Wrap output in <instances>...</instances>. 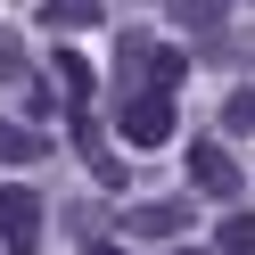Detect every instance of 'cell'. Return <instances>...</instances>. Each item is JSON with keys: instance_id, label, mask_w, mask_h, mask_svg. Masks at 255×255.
Here are the masks:
<instances>
[{"instance_id": "1", "label": "cell", "mask_w": 255, "mask_h": 255, "mask_svg": "<svg viewBox=\"0 0 255 255\" xmlns=\"http://www.w3.org/2000/svg\"><path fill=\"white\" fill-rule=\"evenodd\" d=\"M189 50H165L156 33H116V91H181Z\"/></svg>"}, {"instance_id": "2", "label": "cell", "mask_w": 255, "mask_h": 255, "mask_svg": "<svg viewBox=\"0 0 255 255\" xmlns=\"http://www.w3.org/2000/svg\"><path fill=\"white\" fill-rule=\"evenodd\" d=\"M181 91H116V132L132 140V148H165L173 124H181Z\"/></svg>"}, {"instance_id": "3", "label": "cell", "mask_w": 255, "mask_h": 255, "mask_svg": "<svg viewBox=\"0 0 255 255\" xmlns=\"http://www.w3.org/2000/svg\"><path fill=\"white\" fill-rule=\"evenodd\" d=\"M0 247L41 255V189L33 181H0Z\"/></svg>"}, {"instance_id": "4", "label": "cell", "mask_w": 255, "mask_h": 255, "mask_svg": "<svg viewBox=\"0 0 255 255\" xmlns=\"http://www.w3.org/2000/svg\"><path fill=\"white\" fill-rule=\"evenodd\" d=\"M189 181H198V198H222V206H231L239 189H247V173H239L231 140H189Z\"/></svg>"}, {"instance_id": "5", "label": "cell", "mask_w": 255, "mask_h": 255, "mask_svg": "<svg viewBox=\"0 0 255 255\" xmlns=\"http://www.w3.org/2000/svg\"><path fill=\"white\" fill-rule=\"evenodd\" d=\"M189 222H198V206H189V198H148V206L124 214V231H132V239H181Z\"/></svg>"}, {"instance_id": "6", "label": "cell", "mask_w": 255, "mask_h": 255, "mask_svg": "<svg viewBox=\"0 0 255 255\" xmlns=\"http://www.w3.org/2000/svg\"><path fill=\"white\" fill-rule=\"evenodd\" d=\"M50 156V132L41 124H8L0 116V165H41Z\"/></svg>"}, {"instance_id": "7", "label": "cell", "mask_w": 255, "mask_h": 255, "mask_svg": "<svg viewBox=\"0 0 255 255\" xmlns=\"http://www.w3.org/2000/svg\"><path fill=\"white\" fill-rule=\"evenodd\" d=\"M50 74H58V91H66V107H83L91 91H99V74H91V58H83V50H58V58H50Z\"/></svg>"}, {"instance_id": "8", "label": "cell", "mask_w": 255, "mask_h": 255, "mask_svg": "<svg viewBox=\"0 0 255 255\" xmlns=\"http://www.w3.org/2000/svg\"><path fill=\"white\" fill-rule=\"evenodd\" d=\"M214 255H255V214H247V198H231V214L214 222Z\"/></svg>"}, {"instance_id": "9", "label": "cell", "mask_w": 255, "mask_h": 255, "mask_svg": "<svg viewBox=\"0 0 255 255\" xmlns=\"http://www.w3.org/2000/svg\"><path fill=\"white\" fill-rule=\"evenodd\" d=\"M173 25L181 33H222L231 25V0H173Z\"/></svg>"}, {"instance_id": "10", "label": "cell", "mask_w": 255, "mask_h": 255, "mask_svg": "<svg viewBox=\"0 0 255 255\" xmlns=\"http://www.w3.org/2000/svg\"><path fill=\"white\" fill-rule=\"evenodd\" d=\"M41 25L74 33V25H99V0H41Z\"/></svg>"}, {"instance_id": "11", "label": "cell", "mask_w": 255, "mask_h": 255, "mask_svg": "<svg viewBox=\"0 0 255 255\" xmlns=\"http://www.w3.org/2000/svg\"><path fill=\"white\" fill-rule=\"evenodd\" d=\"M247 132H255V91L239 83L231 99H222V140H247Z\"/></svg>"}, {"instance_id": "12", "label": "cell", "mask_w": 255, "mask_h": 255, "mask_svg": "<svg viewBox=\"0 0 255 255\" xmlns=\"http://www.w3.org/2000/svg\"><path fill=\"white\" fill-rule=\"evenodd\" d=\"M25 74H33V66H25V41L0 25V83H25Z\"/></svg>"}, {"instance_id": "13", "label": "cell", "mask_w": 255, "mask_h": 255, "mask_svg": "<svg viewBox=\"0 0 255 255\" xmlns=\"http://www.w3.org/2000/svg\"><path fill=\"white\" fill-rule=\"evenodd\" d=\"M173 255H214V247H173Z\"/></svg>"}, {"instance_id": "14", "label": "cell", "mask_w": 255, "mask_h": 255, "mask_svg": "<svg viewBox=\"0 0 255 255\" xmlns=\"http://www.w3.org/2000/svg\"><path fill=\"white\" fill-rule=\"evenodd\" d=\"M91 255H124V247H91Z\"/></svg>"}]
</instances>
